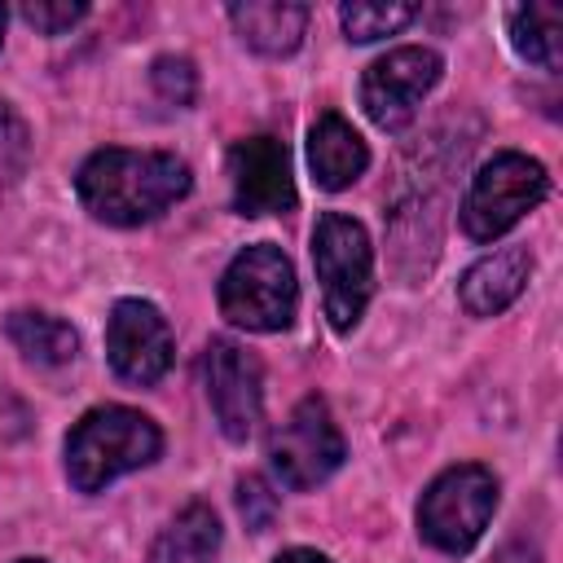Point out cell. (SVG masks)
<instances>
[{
    "label": "cell",
    "mask_w": 563,
    "mask_h": 563,
    "mask_svg": "<svg viewBox=\"0 0 563 563\" xmlns=\"http://www.w3.org/2000/svg\"><path fill=\"white\" fill-rule=\"evenodd\" d=\"M510 44L523 62L559 70L563 62V9L559 4H519L510 9Z\"/></svg>",
    "instance_id": "2e32d148"
},
{
    "label": "cell",
    "mask_w": 563,
    "mask_h": 563,
    "mask_svg": "<svg viewBox=\"0 0 563 563\" xmlns=\"http://www.w3.org/2000/svg\"><path fill=\"white\" fill-rule=\"evenodd\" d=\"M0 35H4V4H0Z\"/></svg>",
    "instance_id": "cb8c5ba5"
},
{
    "label": "cell",
    "mask_w": 563,
    "mask_h": 563,
    "mask_svg": "<svg viewBox=\"0 0 563 563\" xmlns=\"http://www.w3.org/2000/svg\"><path fill=\"white\" fill-rule=\"evenodd\" d=\"M229 180H233V211L242 216H273L295 207L290 154L277 136H246L229 150Z\"/></svg>",
    "instance_id": "8fae6325"
},
{
    "label": "cell",
    "mask_w": 563,
    "mask_h": 563,
    "mask_svg": "<svg viewBox=\"0 0 563 563\" xmlns=\"http://www.w3.org/2000/svg\"><path fill=\"white\" fill-rule=\"evenodd\" d=\"M75 189L97 220L132 229L189 194V167L158 150H97L79 167Z\"/></svg>",
    "instance_id": "6da1fadb"
},
{
    "label": "cell",
    "mask_w": 563,
    "mask_h": 563,
    "mask_svg": "<svg viewBox=\"0 0 563 563\" xmlns=\"http://www.w3.org/2000/svg\"><path fill=\"white\" fill-rule=\"evenodd\" d=\"M497 510V479L479 462L449 466L418 501V532L444 554H466Z\"/></svg>",
    "instance_id": "8992f818"
},
{
    "label": "cell",
    "mask_w": 563,
    "mask_h": 563,
    "mask_svg": "<svg viewBox=\"0 0 563 563\" xmlns=\"http://www.w3.org/2000/svg\"><path fill=\"white\" fill-rule=\"evenodd\" d=\"M277 563H330V559L317 550H286V554H277Z\"/></svg>",
    "instance_id": "603a6c76"
},
{
    "label": "cell",
    "mask_w": 563,
    "mask_h": 563,
    "mask_svg": "<svg viewBox=\"0 0 563 563\" xmlns=\"http://www.w3.org/2000/svg\"><path fill=\"white\" fill-rule=\"evenodd\" d=\"M202 387H207V400H211L220 431L242 444L255 431L260 405H264L260 361L233 339H211L202 352Z\"/></svg>",
    "instance_id": "9c48e42d"
},
{
    "label": "cell",
    "mask_w": 563,
    "mask_h": 563,
    "mask_svg": "<svg viewBox=\"0 0 563 563\" xmlns=\"http://www.w3.org/2000/svg\"><path fill=\"white\" fill-rule=\"evenodd\" d=\"M312 264H317V282L325 295V317L339 334L356 330L369 290H374V251H369V233L343 216V211H325L317 216L312 229Z\"/></svg>",
    "instance_id": "3957f363"
},
{
    "label": "cell",
    "mask_w": 563,
    "mask_h": 563,
    "mask_svg": "<svg viewBox=\"0 0 563 563\" xmlns=\"http://www.w3.org/2000/svg\"><path fill=\"white\" fill-rule=\"evenodd\" d=\"M84 13H88L84 0H26V4H22V18H26L35 31H44V35L70 31Z\"/></svg>",
    "instance_id": "ffe728a7"
},
{
    "label": "cell",
    "mask_w": 563,
    "mask_h": 563,
    "mask_svg": "<svg viewBox=\"0 0 563 563\" xmlns=\"http://www.w3.org/2000/svg\"><path fill=\"white\" fill-rule=\"evenodd\" d=\"M545 194H550V176H545V167L537 158L515 154V150L493 154L475 172V180H471V189L462 198V211H457L462 216V233L471 242H493L506 229H515Z\"/></svg>",
    "instance_id": "5b68a950"
},
{
    "label": "cell",
    "mask_w": 563,
    "mask_h": 563,
    "mask_svg": "<svg viewBox=\"0 0 563 563\" xmlns=\"http://www.w3.org/2000/svg\"><path fill=\"white\" fill-rule=\"evenodd\" d=\"M229 22L233 31L264 57H286L299 48L303 26H308V9L295 0H246V4H229Z\"/></svg>",
    "instance_id": "5bb4252c"
},
{
    "label": "cell",
    "mask_w": 563,
    "mask_h": 563,
    "mask_svg": "<svg viewBox=\"0 0 563 563\" xmlns=\"http://www.w3.org/2000/svg\"><path fill=\"white\" fill-rule=\"evenodd\" d=\"M268 462L277 471V479L295 493L317 488L321 479H330L343 462V435L330 418V405L321 396H303L286 422L273 427L268 435Z\"/></svg>",
    "instance_id": "52a82bcc"
},
{
    "label": "cell",
    "mask_w": 563,
    "mask_h": 563,
    "mask_svg": "<svg viewBox=\"0 0 563 563\" xmlns=\"http://www.w3.org/2000/svg\"><path fill=\"white\" fill-rule=\"evenodd\" d=\"M22 163H26V132L0 101V172L13 176V172H22Z\"/></svg>",
    "instance_id": "7402d4cb"
},
{
    "label": "cell",
    "mask_w": 563,
    "mask_h": 563,
    "mask_svg": "<svg viewBox=\"0 0 563 563\" xmlns=\"http://www.w3.org/2000/svg\"><path fill=\"white\" fill-rule=\"evenodd\" d=\"M220 550V519L211 506H185L150 545V563H211Z\"/></svg>",
    "instance_id": "9a60e30c"
},
{
    "label": "cell",
    "mask_w": 563,
    "mask_h": 563,
    "mask_svg": "<svg viewBox=\"0 0 563 563\" xmlns=\"http://www.w3.org/2000/svg\"><path fill=\"white\" fill-rule=\"evenodd\" d=\"M150 84L167 106H180V110L194 106V97H198V70L189 57H158L150 66Z\"/></svg>",
    "instance_id": "d6986e66"
},
{
    "label": "cell",
    "mask_w": 563,
    "mask_h": 563,
    "mask_svg": "<svg viewBox=\"0 0 563 563\" xmlns=\"http://www.w3.org/2000/svg\"><path fill=\"white\" fill-rule=\"evenodd\" d=\"M106 352L119 378L128 383H158L172 365V325L145 299H119L106 325Z\"/></svg>",
    "instance_id": "30bf717a"
},
{
    "label": "cell",
    "mask_w": 563,
    "mask_h": 563,
    "mask_svg": "<svg viewBox=\"0 0 563 563\" xmlns=\"http://www.w3.org/2000/svg\"><path fill=\"white\" fill-rule=\"evenodd\" d=\"M308 167L321 189H347L369 167V150H365L361 132L343 114L330 110L308 132Z\"/></svg>",
    "instance_id": "4fadbf2b"
},
{
    "label": "cell",
    "mask_w": 563,
    "mask_h": 563,
    "mask_svg": "<svg viewBox=\"0 0 563 563\" xmlns=\"http://www.w3.org/2000/svg\"><path fill=\"white\" fill-rule=\"evenodd\" d=\"M528 273H532V255L528 246H501L493 255H484L479 264H471L462 273V308L471 317H497L501 308H510L519 299V290L528 286Z\"/></svg>",
    "instance_id": "7c38bea8"
},
{
    "label": "cell",
    "mask_w": 563,
    "mask_h": 563,
    "mask_svg": "<svg viewBox=\"0 0 563 563\" xmlns=\"http://www.w3.org/2000/svg\"><path fill=\"white\" fill-rule=\"evenodd\" d=\"M9 339L18 343V352L35 365H66L75 352H79V334L53 317V312H35V308H22L4 321Z\"/></svg>",
    "instance_id": "e0dca14e"
},
{
    "label": "cell",
    "mask_w": 563,
    "mask_h": 563,
    "mask_svg": "<svg viewBox=\"0 0 563 563\" xmlns=\"http://www.w3.org/2000/svg\"><path fill=\"white\" fill-rule=\"evenodd\" d=\"M163 449L154 418L128 405H101L84 413L66 435V475L79 493H101L110 479L150 466Z\"/></svg>",
    "instance_id": "7a4b0ae2"
},
{
    "label": "cell",
    "mask_w": 563,
    "mask_h": 563,
    "mask_svg": "<svg viewBox=\"0 0 563 563\" xmlns=\"http://www.w3.org/2000/svg\"><path fill=\"white\" fill-rule=\"evenodd\" d=\"M413 18H418L413 4H365V0H356V4H343V9H339V22H343L347 40H356V44L396 35V31H400L405 22H413Z\"/></svg>",
    "instance_id": "ac0fdd59"
},
{
    "label": "cell",
    "mask_w": 563,
    "mask_h": 563,
    "mask_svg": "<svg viewBox=\"0 0 563 563\" xmlns=\"http://www.w3.org/2000/svg\"><path fill=\"white\" fill-rule=\"evenodd\" d=\"M18 563H44V559H18Z\"/></svg>",
    "instance_id": "d4e9b609"
},
{
    "label": "cell",
    "mask_w": 563,
    "mask_h": 563,
    "mask_svg": "<svg viewBox=\"0 0 563 563\" xmlns=\"http://www.w3.org/2000/svg\"><path fill=\"white\" fill-rule=\"evenodd\" d=\"M299 303V282L282 246L255 242L233 255L220 277V312L242 330H286Z\"/></svg>",
    "instance_id": "277c9868"
},
{
    "label": "cell",
    "mask_w": 563,
    "mask_h": 563,
    "mask_svg": "<svg viewBox=\"0 0 563 563\" xmlns=\"http://www.w3.org/2000/svg\"><path fill=\"white\" fill-rule=\"evenodd\" d=\"M440 70H444L440 53H431L422 44H405V48L383 53L378 62H369V70L361 79V106H365V114L383 132L405 128L418 114L422 97L440 84Z\"/></svg>",
    "instance_id": "ba28073f"
},
{
    "label": "cell",
    "mask_w": 563,
    "mask_h": 563,
    "mask_svg": "<svg viewBox=\"0 0 563 563\" xmlns=\"http://www.w3.org/2000/svg\"><path fill=\"white\" fill-rule=\"evenodd\" d=\"M238 515L246 519L251 532H264V528L277 519V493H273L260 475L238 479Z\"/></svg>",
    "instance_id": "44dd1931"
}]
</instances>
